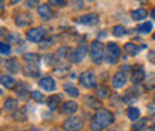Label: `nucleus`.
<instances>
[{"label":"nucleus","instance_id":"1","mask_svg":"<svg viewBox=\"0 0 155 131\" xmlns=\"http://www.w3.org/2000/svg\"><path fill=\"white\" fill-rule=\"evenodd\" d=\"M114 113H110L107 109H98L96 113H94V116H93V119H91V130L93 131H101L104 130V128H107L109 125H112L114 124Z\"/></svg>","mask_w":155,"mask_h":131},{"label":"nucleus","instance_id":"2","mask_svg":"<svg viewBox=\"0 0 155 131\" xmlns=\"http://www.w3.org/2000/svg\"><path fill=\"white\" fill-rule=\"evenodd\" d=\"M90 57H91V60H93L96 64H101V61H103L104 57H106V51H104L101 42L94 40V42L91 43V46H90Z\"/></svg>","mask_w":155,"mask_h":131},{"label":"nucleus","instance_id":"3","mask_svg":"<svg viewBox=\"0 0 155 131\" xmlns=\"http://www.w3.org/2000/svg\"><path fill=\"white\" fill-rule=\"evenodd\" d=\"M119 57H121V49H119V46L114 43V42H109L107 43V46H106V61L109 63V64H115L116 61L119 60Z\"/></svg>","mask_w":155,"mask_h":131},{"label":"nucleus","instance_id":"4","mask_svg":"<svg viewBox=\"0 0 155 131\" xmlns=\"http://www.w3.org/2000/svg\"><path fill=\"white\" fill-rule=\"evenodd\" d=\"M79 82L85 87V88H96L97 82H96V76L91 70H85L84 73H81L79 76Z\"/></svg>","mask_w":155,"mask_h":131},{"label":"nucleus","instance_id":"5","mask_svg":"<svg viewBox=\"0 0 155 131\" xmlns=\"http://www.w3.org/2000/svg\"><path fill=\"white\" fill-rule=\"evenodd\" d=\"M82 127H84V124L79 118H69L63 122V128L66 131H81Z\"/></svg>","mask_w":155,"mask_h":131},{"label":"nucleus","instance_id":"6","mask_svg":"<svg viewBox=\"0 0 155 131\" xmlns=\"http://www.w3.org/2000/svg\"><path fill=\"white\" fill-rule=\"evenodd\" d=\"M43 38H45V28H42V27L31 28L27 33V40L28 42H33V43H39Z\"/></svg>","mask_w":155,"mask_h":131},{"label":"nucleus","instance_id":"7","mask_svg":"<svg viewBox=\"0 0 155 131\" xmlns=\"http://www.w3.org/2000/svg\"><path fill=\"white\" fill-rule=\"evenodd\" d=\"M125 84H127V73L124 72V70H121V72H116L114 77H112V85H114V88H122V87H125Z\"/></svg>","mask_w":155,"mask_h":131},{"label":"nucleus","instance_id":"8","mask_svg":"<svg viewBox=\"0 0 155 131\" xmlns=\"http://www.w3.org/2000/svg\"><path fill=\"white\" fill-rule=\"evenodd\" d=\"M87 52H88V48L85 45H81V46H78L76 49L73 51V54H70V60L73 63H81L87 57Z\"/></svg>","mask_w":155,"mask_h":131},{"label":"nucleus","instance_id":"9","mask_svg":"<svg viewBox=\"0 0 155 131\" xmlns=\"http://www.w3.org/2000/svg\"><path fill=\"white\" fill-rule=\"evenodd\" d=\"M39 87H40L43 91L51 93V91L55 90V80H54L52 77H49V76H45V77H42V79L39 80Z\"/></svg>","mask_w":155,"mask_h":131},{"label":"nucleus","instance_id":"10","mask_svg":"<svg viewBox=\"0 0 155 131\" xmlns=\"http://www.w3.org/2000/svg\"><path fill=\"white\" fill-rule=\"evenodd\" d=\"M38 14L42 19H51L52 18V11H51V6L46 5V3H42L38 6Z\"/></svg>","mask_w":155,"mask_h":131},{"label":"nucleus","instance_id":"11","mask_svg":"<svg viewBox=\"0 0 155 131\" xmlns=\"http://www.w3.org/2000/svg\"><path fill=\"white\" fill-rule=\"evenodd\" d=\"M15 24L18 27H27V25L31 24V17L24 14V12H19V14L15 15Z\"/></svg>","mask_w":155,"mask_h":131},{"label":"nucleus","instance_id":"12","mask_svg":"<svg viewBox=\"0 0 155 131\" xmlns=\"http://www.w3.org/2000/svg\"><path fill=\"white\" fill-rule=\"evenodd\" d=\"M78 103L75 101H64L63 106H61V112L66 113V115H73V113L78 112Z\"/></svg>","mask_w":155,"mask_h":131},{"label":"nucleus","instance_id":"13","mask_svg":"<svg viewBox=\"0 0 155 131\" xmlns=\"http://www.w3.org/2000/svg\"><path fill=\"white\" fill-rule=\"evenodd\" d=\"M69 52H70V49H69L67 46H61L57 52L54 54V60H55V63H61V61H64L66 58H69V57H70Z\"/></svg>","mask_w":155,"mask_h":131},{"label":"nucleus","instance_id":"14","mask_svg":"<svg viewBox=\"0 0 155 131\" xmlns=\"http://www.w3.org/2000/svg\"><path fill=\"white\" fill-rule=\"evenodd\" d=\"M79 24H90V25H93V24H97L98 22V18H97L96 14H90V15H84V17H79L76 19Z\"/></svg>","mask_w":155,"mask_h":131},{"label":"nucleus","instance_id":"15","mask_svg":"<svg viewBox=\"0 0 155 131\" xmlns=\"http://www.w3.org/2000/svg\"><path fill=\"white\" fill-rule=\"evenodd\" d=\"M3 64L6 66V69H8L11 73H18V72H19L18 61H17V60H14V58H9V60H6Z\"/></svg>","mask_w":155,"mask_h":131},{"label":"nucleus","instance_id":"16","mask_svg":"<svg viewBox=\"0 0 155 131\" xmlns=\"http://www.w3.org/2000/svg\"><path fill=\"white\" fill-rule=\"evenodd\" d=\"M24 61L27 64H33V66H38L39 61H40V57L38 54H33V52H27L24 54Z\"/></svg>","mask_w":155,"mask_h":131},{"label":"nucleus","instance_id":"17","mask_svg":"<svg viewBox=\"0 0 155 131\" xmlns=\"http://www.w3.org/2000/svg\"><path fill=\"white\" fill-rule=\"evenodd\" d=\"M2 85L9 90V88H14L17 85V82L11 75H2Z\"/></svg>","mask_w":155,"mask_h":131},{"label":"nucleus","instance_id":"18","mask_svg":"<svg viewBox=\"0 0 155 131\" xmlns=\"http://www.w3.org/2000/svg\"><path fill=\"white\" fill-rule=\"evenodd\" d=\"M139 46L137 45H134L133 42H128V43H125V46H124V51H125V54L127 55H137L139 54Z\"/></svg>","mask_w":155,"mask_h":131},{"label":"nucleus","instance_id":"19","mask_svg":"<svg viewBox=\"0 0 155 131\" xmlns=\"http://www.w3.org/2000/svg\"><path fill=\"white\" fill-rule=\"evenodd\" d=\"M17 94H18L19 98H25L27 95H28V93H30V90H28V87L24 84V82H19L18 85H17Z\"/></svg>","mask_w":155,"mask_h":131},{"label":"nucleus","instance_id":"20","mask_svg":"<svg viewBox=\"0 0 155 131\" xmlns=\"http://www.w3.org/2000/svg\"><path fill=\"white\" fill-rule=\"evenodd\" d=\"M145 79V70L142 69V67H136V69H133V82H142Z\"/></svg>","mask_w":155,"mask_h":131},{"label":"nucleus","instance_id":"21","mask_svg":"<svg viewBox=\"0 0 155 131\" xmlns=\"http://www.w3.org/2000/svg\"><path fill=\"white\" fill-rule=\"evenodd\" d=\"M60 100H61V97L60 95H54V97H49L48 98V107H49V110H57L58 109V104H60Z\"/></svg>","mask_w":155,"mask_h":131},{"label":"nucleus","instance_id":"22","mask_svg":"<svg viewBox=\"0 0 155 131\" xmlns=\"http://www.w3.org/2000/svg\"><path fill=\"white\" fill-rule=\"evenodd\" d=\"M127 116L131 121H137V119H140V110L137 107H128L127 109Z\"/></svg>","mask_w":155,"mask_h":131},{"label":"nucleus","instance_id":"23","mask_svg":"<svg viewBox=\"0 0 155 131\" xmlns=\"http://www.w3.org/2000/svg\"><path fill=\"white\" fill-rule=\"evenodd\" d=\"M146 15H148V12L145 9H136L131 12V18L134 21H142L143 18H146Z\"/></svg>","mask_w":155,"mask_h":131},{"label":"nucleus","instance_id":"24","mask_svg":"<svg viewBox=\"0 0 155 131\" xmlns=\"http://www.w3.org/2000/svg\"><path fill=\"white\" fill-rule=\"evenodd\" d=\"M17 106H18V101H17V100H14V98H8V100L5 101V104H3V109L8 110V112H11V110H15Z\"/></svg>","mask_w":155,"mask_h":131},{"label":"nucleus","instance_id":"25","mask_svg":"<svg viewBox=\"0 0 155 131\" xmlns=\"http://www.w3.org/2000/svg\"><path fill=\"white\" fill-rule=\"evenodd\" d=\"M148 125V119L146 118H142V119H137L136 121V124L133 125V130L134 131H142L145 130V127Z\"/></svg>","mask_w":155,"mask_h":131},{"label":"nucleus","instance_id":"26","mask_svg":"<svg viewBox=\"0 0 155 131\" xmlns=\"http://www.w3.org/2000/svg\"><path fill=\"white\" fill-rule=\"evenodd\" d=\"M24 75L25 76H39V70L36 69V66H33V64H28V66H25L24 67Z\"/></svg>","mask_w":155,"mask_h":131},{"label":"nucleus","instance_id":"27","mask_svg":"<svg viewBox=\"0 0 155 131\" xmlns=\"http://www.w3.org/2000/svg\"><path fill=\"white\" fill-rule=\"evenodd\" d=\"M137 31L139 33H151L152 31V24L151 22H143V24H140L139 27H137Z\"/></svg>","mask_w":155,"mask_h":131},{"label":"nucleus","instance_id":"28","mask_svg":"<svg viewBox=\"0 0 155 131\" xmlns=\"http://www.w3.org/2000/svg\"><path fill=\"white\" fill-rule=\"evenodd\" d=\"M127 33V30H125V27H122V25H115L114 28H112V34L116 36V38H121V36H124Z\"/></svg>","mask_w":155,"mask_h":131},{"label":"nucleus","instance_id":"29","mask_svg":"<svg viewBox=\"0 0 155 131\" xmlns=\"http://www.w3.org/2000/svg\"><path fill=\"white\" fill-rule=\"evenodd\" d=\"M64 91L69 94V95H72V97H78V95H79V91H78L72 84H66V85H64Z\"/></svg>","mask_w":155,"mask_h":131},{"label":"nucleus","instance_id":"30","mask_svg":"<svg viewBox=\"0 0 155 131\" xmlns=\"http://www.w3.org/2000/svg\"><path fill=\"white\" fill-rule=\"evenodd\" d=\"M30 95H31V98H33L36 103H43V100H45L43 94L39 93V91H31V93H30Z\"/></svg>","mask_w":155,"mask_h":131},{"label":"nucleus","instance_id":"31","mask_svg":"<svg viewBox=\"0 0 155 131\" xmlns=\"http://www.w3.org/2000/svg\"><path fill=\"white\" fill-rule=\"evenodd\" d=\"M0 54H2V55H9V54H11V46H9L8 43L2 42V43H0Z\"/></svg>","mask_w":155,"mask_h":131},{"label":"nucleus","instance_id":"32","mask_svg":"<svg viewBox=\"0 0 155 131\" xmlns=\"http://www.w3.org/2000/svg\"><path fill=\"white\" fill-rule=\"evenodd\" d=\"M107 95H109V91H107L106 87H100V88L97 90V97H98V98H106Z\"/></svg>","mask_w":155,"mask_h":131},{"label":"nucleus","instance_id":"33","mask_svg":"<svg viewBox=\"0 0 155 131\" xmlns=\"http://www.w3.org/2000/svg\"><path fill=\"white\" fill-rule=\"evenodd\" d=\"M36 6H39V0H27L25 2V8L27 9H33Z\"/></svg>","mask_w":155,"mask_h":131},{"label":"nucleus","instance_id":"34","mask_svg":"<svg viewBox=\"0 0 155 131\" xmlns=\"http://www.w3.org/2000/svg\"><path fill=\"white\" fill-rule=\"evenodd\" d=\"M12 116H14V119H19V121H24L25 119V115H24L22 110H15Z\"/></svg>","mask_w":155,"mask_h":131},{"label":"nucleus","instance_id":"35","mask_svg":"<svg viewBox=\"0 0 155 131\" xmlns=\"http://www.w3.org/2000/svg\"><path fill=\"white\" fill-rule=\"evenodd\" d=\"M85 101H87V104H88L90 107H98V106H100V103H96V100L91 98V97H87Z\"/></svg>","mask_w":155,"mask_h":131},{"label":"nucleus","instance_id":"36","mask_svg":"<svg viewBox=\"0 0 155 131\" xmlns=\"http://www.w3.org/2000/svg\"><path fill=\"white\" fill-rule=\"evenodd\" d=\"M9 40L14 42V43H21V38H19V34H17V33H12L9 36Z\"/></svg>","mask_w":155,"mask_h":131},{"label":"nucleus","instance_id":"37","mask_svg":"<svg viewBox=\"0 0 155 131\" xmlns=\"http://www.w3.org/2000/svg\"><path fill=\"white\" fill-rule=\"evenodd\" d=\"M72 5H73V8L81 9V8H84V0H72Z\"/></svg>","mask_w":155,"mask_h":131},{"label":"nucleus","instance_id":"38","mask_svg":"<svg viewBox=\"0 0 155 131\" xmlns=\"http://www.w3.org/2000/svg\"><path fill=\"white\" fill-rule=\"evenodd\" d=\"M49 3L52 6H64L66 5V0H49Z\"/></svg>","mask_w":155,"mask_h":131},{"label":"nucleus","instance_id":"39","mask_svg":"<svg viewBox=\"0 0 155 131\" xmlns=\"http://www.w3.org/2000/svg\"><path fill=\"white\" fill-rule=\"evenodd\" d=\"M148 60L155 64V51H149V52H148Z\"/></svg>","mask_w":155,"mask_h":131},{"label":"nucleus","instance_id":"40","mask_svg":"<svg viewBox=\"0 0 155 131\" xmlns=\"http://www.w3.org/2000/svg\"><path fill=\"white\" fill-rule=\"evenodd\" d=\"M0 2H2V11H5V8H6L5 6V0H0Z\"/></svg>","mask_w":155,"mask_h":131},{"label":"nucleus","instance_id":"41","mask_svg":"<svg viewBox=\"0 0 155 131\" xmlns=\"http://www.w3.org/2000/svg\"><path fill=\"white\" fill-rule=\"evenodd\" d=\"M19 2H21V0H11V3H12V5H17V3H19Z\"/></svg>","mask_w":155,"mask_h":131},{"label":"nucleus","instance_id":"42","mask_svg":"<svg viewBox=\"0 0 155 131\" xmlns=\"http://www.w3.org/2000/svg\"><path fill=\"white\" fill-rule=\"evenodd\" d=\"M151 17L155 19V9H152V11H151Z\"/></svg>","mask_w":155,"mask_h":131},{"label":"nucleus","instance_id":"43","mask_svg":"<svg viewBox=\"0 0 155 131\" xmlns=\"http://www.w3.org/2000/svg\"><path fill=\"white\" fill-rule=\"evenodd\" d=\"M30 131H42V130H39V128H33V130H30Z\"/></svg>","mask_w":155,"mask_h":131},{"label":"nucleus","instance_id":"44","mask_svg":"<svg viewBox=\"0 0 155 131\" xmlns=\"http://www.w3.org/2000/svg\"><path fill=\"white\" fill-rule=\"evenodd\" d=\"M109 131H119L118 128H114V130H109Z\"/></svg>","mask_w":155,"mask_h":131},{"label":"nucleus","instance_id":"45","mask_svg":"<svg viewBox=\"0 0 155 131\" xmlns=\"http://www.w3.org/2000/svg\"><path fill=\"white\" fill-rule=\"evenodd\" d=\"M152 38H154V40H155V33H154V36H152Z\"/></svg>","mask_w":155,"mask_h":131},{"label":"nucleus","instance_id":"46","mask_svg":"<svg viewBox=\"0 0 155 131\" xmlns=\"http://www.w3.org/2000/svg\"><path fill=\"white\" fill-rule=\"evenodd\" d=\"M154 101H155V94H154Z\"/></svg>","mask_w":155,"mask_h":131},{"label":"nucleus","instance_id":"47","mask_svg":"<svg viewBox=\"0 0 155 131\" xmlns=\"http://www.w3.org/2000/svg\"><path fill=\"white\" fill-rule=\"evenodd\" d=\"M154 130H155V125H154Z\"/></svg>","mask_w":155,"mask_h":131},{"label":"nucleus","instance_id":"48","mask_svg":"<svg viewBox=\"0 0 155 131\" xmlns=\"http://www.w3.org/2000/svg\"><path fill=\"white\" fill-rule=\"evenodd\" d=\"M151 131H152V130H151Z\"/></svg>","mask_w":155,"mask_h":131}]
</instances>
